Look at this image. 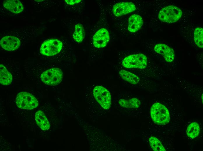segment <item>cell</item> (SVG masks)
<instances>
[{"label": "cell", "mask_w": 203, "mask_h": 151, "mask_svg": "<svg viewBox=\"0 0 203 151\" xmlns=\"http://www.w3.org/2000/svg\"><path fill=\"white\" fill-rule=\"evenodd\" d=\"M117 64L122 68L141 76L155 78L156 67L147 55L138 50L129 49L118 52Z\"/></svg>", "instance_id": "obj_1"}, {"label": "cell", "mask_w": 203, "mask_h": 151, "mask_svg": "<svg viewBox=\"0 0 203 151\" xmlns=\"http://www.w3.org/2000/svg\"><path fill=\"white\" fill-rule=\"evenodd\" d=\"M38 30L36 27L30 26L14 28L5 30L1 34V46L8 51L16 50L22 44L36 37Z\"/></svg>", "instance_id": "obj_2"}, {"label": "cell", "mask_w": 203, "mask_h": 151, "mask_svg": "<svg viewBox=\"0 0 203 151\" xmlns=\"http://www.w3.org/2000/svg\"><path fill=\"white\" fill-rule=\"evenodd\" d=\"M137 12L116 19L114 28L122 37L130 38L136 36L144 24L142 17Z\"/></svg>", "instance_id": "obj_3"}, {"label": "cell", "mask_w": 203, "mask_h": 151, "mask_svg": "<svg viewBox=\"0 0 203 151\" xmlns=\"http://www.w3.org/2000/svg\"><path fill=\"white\" fill-rule=\"evenodd\" d=\"M18 63L10 59L2 60L0 62V82L4 85L10 84L19 77L20 69Z\"/></svg>", "instance_id": "obj_4"}, {"label": "cell", "mask_w": 203, "mask_h": 151, "mask_svg": "<svg viewBox=\"0 0 203 151\" xmlns=\"http://www.w3.org/2000/svg\"><path fill=\"white\" fill-rule=\"evenodd\" d=\"M115 69L119 80L124 83L131 86L147 85L150 83L149 79L140 76L125 70L117 64Z\"/></svg>", "instance_id": "obj_5"}, {"label": "cell", "mask_w": 203, "mask_h": 151, "mask_svg": "<svg viewBox=\"0 0 203 151\" xmlns=\"http://www.w3.org/2000/svg\"><path fill=\"white\" fill-rule=\"evenodd\" d=\"M137 6L136 1H117L112 6L111 12L116 19L137 12Z\"/></svg>", "instance_id": "obj_6"}, {"label": "cell", "mask_w": 203, "mask_h": 151, "mask_svg": "<svg viewBox=\"0 0 203 151\" xmlns=\"http://www.w3.org/2000/svg\"><path fill=\"white\" fill-rule=\"evenodd\" d=\"M150 114L154 122L158 125H165L170 120L169 110L160 103L156 102L152 105L150 109Z\"/></svg>", "instance_id": "obj_7"}, {"label": "cell", "mask_w": 203, "mask_h": 151, "mask_svg": "<svg viewBox=\"0 0 203 151\" xmlns=\"http://www.w3.org/2000/svg\"><path fill=\"white\" fill-rule=\"evenodd\" d=\"M63 46L62 42L59 39L52 38L44 41L41 45L40 53L42 57L55 56L61 51Z\"/></svg>", "instance_id": "obj_8"}, {"label": "cell", "mask_w": 203, "mask_h": 151, "mask_svg": "<svg viewBox=\"0 0 203 151\" xmlns=\"http://www.w3.org/2000/svg\"><path fill=\"white\" fill-rule=\"evenodd\" d=\"M63 77V73L61 69L52 68L43 72L40 76L41 81L44 84L50 86H55L60 84Z\"/></svg>", "instance_id": "obj_9"}, {"label": "cell", "mask_w": 203, "mask_h": 151, "mask_svg": "<svg viewBox=\"0 0 203 151\" xmlns=\"http://www.w3.org/2000/svg\"><path fill=\"white\" fill-rule=\"evenodd\" d=\"M182 15L181 10L174 6H166L160 11L158 18L162 21L168 23L175 22L178 21Z\"/></svg>", "instance_id": "obj_10"}, {"label": "cell", "mask_w": 203, "mask_h": 151, "mask_svg": "<svg viewBox=\"0 0 203 151\" xmlns=\"http://www.w3.org/2000/svg\"><path fill=\"white\" fill-rule=\"evenodd\" d=\"M93 94L96 102L103 109L107 110L110 108L111 104V96L107 89L102 86H96L93 89Z\"/></svg>", "instance_id": "obj_11"}, {"label": "cell", "mask_w": 203, "mask_h": 151, "mask_svg": "<svg viewBox=\"0 0 203 151\" xmlns=\"http://www.w3.org/2000/svg\"><path fill=\"white\" fill-rule=\"evenodd\" d=\"M15 103L18 108L27 110L33 109L38 105L36 98L31 94L26 92L18 94L16 98Z\"/></svg>", "instance_id": "obj_12"}, {"label": "cell", "mask_w": 203, "mask_h": 151, "mask_svg": "<svg viewBox=\"0 0 203 151\" xmlns=\"http://www.w3.org/2000/svg\"><path fill=\"white\" fill-rule=\"evenodd\" d=\"M110 39V33L108 28L105 27L99 28L93 36V46L97 49L103 48L106 46Z\"/></svg>", "instance_id": "obj_13"}, {"label": "cell", "mask_w": 203, "mask_h": 151, "mask_svg": "<svg viewBox=\"0 0 203 151\" xmlns=\"http://www.w3.org/2000/svg\"><path fill=\"white\" fill-rule=\"evenodd\" d=\"M152 50L162 55L168 62H173L175 57V54L173 50L166 44L158 43L154 44L151 47Z\"/></svg>", "instance_id": "obj_14"}, {"label": "cell", "mask_w": 203, "mask_h": 151, "mask_svg": "<svg viewBox=\"0 0 203 151\" xmlns=\"http://www.w3.org/2000/svg\"><path fill=\"white\" fill-rule=\"evenodd\" d=\"M117 103L119 106L123 108L135 109L139 107L141 104V102L139 99L133 97L119 99Z\"/></svg>", "instance_id": "obj_15"}, {"label": "cell", "mask_w": 203, "mask_h": 151, "mask_svg": "<svg viewBox=\"0 0 203 151\" xmlns=\"http://www.w3.org/2000/svg\"><path fill=\"white\" fill-rule=\"evenodd\" d=\"M3 4L4 7L6 9L15 14L22 12L24 9L22 3L18 0L4 1Z\"/></svg>", "instance_id": "obj_16"}, {"label": "cell", "mask_w": 203, "mask_h": 151, "mask_svg": "<svg viewBox=\"0 0 203 151\" xmlns=\"http://www.w3.org/2000/svg\"><path fill=\"white\" fill-rule=\"evenodd\" d=\"M35 120L37 124L41 130H47L49 129V123L43 111L38 110L36 112L35 114Z\"/></svg>", "instance_id": "obj_17"}, {"label": "cell", "mask_w": 203, "mask_h": 151, "mask_svg": "<svg viewBox=\"0 0 203 151\" xmlns=\"http://www.w3.org/2000/svg\"><path fill=\"white\" fill-rule=\"evenodd\" d=\"M200 131L199 124L196 122H193L188 126L186 130V134L188 137L193 139L199 135Z\"/></svg>", "instance_id": "obj_18"}, {"label": "cell", "mask_w": 203, "mask_h": 151, "mask_svg": "<svg viewBox=\"0 0 203 151\" xmlns=\"http://www.w3.org/2000/svg\"><path fill=\"white\" fill-rule=\"evenodd\" d=\"M85 36V31L83 26L80 24L76 25L73 35V38L74 40L77 42L80 43L83 41Z\"/></svg>", "instance_id": "obj_19"}, {"label": "cell", "mask_w": 203, "mask_h": 151, "mask_svg": "<svg viewBox=\"0 0 203 151\" xmlns=\"http://www.w3.org/2000/svg\"><path fill=\"white\" fill-rule=\"evenodd\" d=\"M150 145L154 151H164L166 149L160 141L154 136L150 137L149 139Z\"/></svg>", "instance_id": "obj_20"}, {"label": "cell", "mask_w": 203, "mask_h": 151, "mask_svg": "<svg viewBox=\"0 0 203 151\" xmlns=\"http://www.w3.org/2000/svg\"><path fill=\"white\" fill-rule=\"evenodd\" d=\"M203 28L201 27H197L195 30L194 33V40L195 44L199 47L202 48Z\"/></svg>", "instance_id": "obj_21"}, {"label": "cell", "mask_w": 203, "mask_h": 151, "mask_svg": "<svg viewBox=\"0 0 203 151\" xmlns=\"http://www.w3.org/2000/svg\"><path fill=\"white\" fill-rule=\"evenodd\" d=\"M65 2L69 5H74L79 3L81 1V0H65Z\"/></svg>", "instance_id": "obj_22"}]
</instances>
